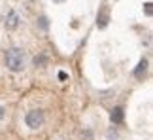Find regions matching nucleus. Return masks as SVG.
I'll return each instance as SVG.
<instances>
[{
	"label": "nucleus",
	"mask_w": 153,
	"mask_h": 140,
	"mask_svg": "<svg viewBox=\"0 0 153 140\" xmlns=\"http://www.w3.org/2000/svg\"><path fill=\"white\" fill-rule=\"evenodd\" d=\"M6 66H8V70H11V72H21L23 68H25V51L19 49V48H11L6 51Z\"/></svg>",
	"instance_id": "f257e3e1"
},
{
	"label": "nucleus",
	"mask_w": 153,
	"mask_h": 140,
	"mask_svg": "<svg viewBox=\"0 0 153 140\" xmlns=\"http://www.w3.org/2000/svg\"><path fill=\"white\" fill-rule=\"evenodd\" d=\"M44 112L42 110H30V112L27 114V118H25V121H27V125L30 127V129H40V127L44 125Z\"/></svg>",
	"instance_id": "f03ea898"
},
{
	"label": "nucleus",
	"mask_w": 153,
	"mask_h": 140,
	"mask_svg": "<svg viewBox=\"0 0 153 140\" xmlns=\"http://www.w3.org/2000/svg\"><path fill=\"white\" fill-rule=\"evenodd\" d=\"M17 27H19V15L15 11H10L8 17H6V28L8 31H15Z\"/></svg>",
	"instance_id": "7ed1b4c3"
},
{
	"label": "nucleus",
	"mask_w": 153,
	"mask_h": 140,
	"mask_svg": "<svg viewBox=\"0 0 153 140\" xmlns=\"http://www.w3.org/2000/svg\"><path fill=\"white\" fill-rule=\"evenodd\" d=\"M110 119H111V123H121V121H123V108H121V106H117V108L111 110Z\"/></svg>",
	"instance_id": "20e7f679"
},
{
	"label": "nucleus",
	"mask_w": 153,
	"mask_h": 140,
	"mask_svg": "<svg viewBox=\"0 0 153 140\" xmlns=\"http://www.w3.org/2000/svg\"><path fill=\"white\" fill-rule=\"evenodd\" d=\"M146 68H148V61L142 59L140 65H138V68L134 70V76H136V78H142V74H146Z\"/></svg>",
	"instance_id": "39448f33"
},
{
	"label": "nucleus",
	"mask_w": 153,
	"mask_h": 140,
	"mask_svg": "<svg viewBox=\"0 0 153 140\" xmlns=\"http://www.w3.org/2000/svg\"><path fill=\"white\" fill-rule=\"evenodd\" d=\"M34 65H36V66H42V65H45V57H44V55H40V57H34Z\"/></svg>",
	"instance_id": "423d86ee"
},
{
	"label": "nucleus",
	"mask_w": 153,
	"mask_h": 140,
	"mask_svg": "<svg viewBox=\"0 0 153 140\" xmlns=\"http://www.w3.org/2000/svg\"><path fill=\"white\" fill-rule=\"evenodd\" d=\"M40 25L44 28H48V19H45V17H40Z\"/></svg>",
	"instance_id": "0eeeda50"
},
{
	"label": "nucleus",
	"mask_w": 153,
	"mask_h": 140,
	"mask_svg": "<svg viewBox=\"0 0 153 140\" xmlns=\"http://www.w3.org/2000/svg\"><path fill=\"white\" fill-rule=\"evenodd\" d=\"M146 13H148V15H151V4H149V2L146 4Z\"/></svg>",
	"instance_id": "6e6552de"
},
{
	"label": "nucleus",
	"mask_w": 153,
	"mask_h": 140,
	"mask_svg": "<svg viewBox=\"0 0 153 140\" xmlns=\"http://www.w3.org/2000/svg\"><path fill=\"white\" fill-rule=\"evenodd\" d=\"M2 115H4V108H0V118H2Z\"/></svg>",
	"instance_id": "1a4fd4ad"
}]
</instances>
